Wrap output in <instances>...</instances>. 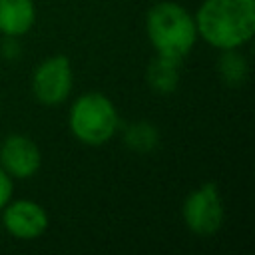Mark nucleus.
Instances as JSON below:
<instances>
[{
    "label": "nucleus",
    "mask_w": 255,
    "mask_h": 255,
    "mask_svg": "<svg viewBox=\"0 0 255 255\" xmlns=\"http://www.w3.org/2000/svg\"><path fill=\"white\" fill-rule=\"evenodd\" d=\"M179 62L155 56L147 68V82L157 94H171L179 82Z\"/></svg>",
    "instance_id": "obj_9"
},
{
    "label": "nucleus",
    "mask_w": 255,
    "mask_h": 255,
    "mask_svg": "<svg viewBox=\"0 0 255 255\" xmlns=\"http://www.w3.org/2000/svg\"><path fill=\"white\" fill-rule=\"evenodd\" d=\"M120 118L112 100L100 92H88L80 96L70 110L72 133L88 145L106 143L118 129Z\"/></svg>",
    "instance_id": "obj_3"
},
{
    "label": "nucleus",
    "mask_w": 255,
    "mask_h": 255,
    "mask_svg": "<svg viewBox=\"0 0 255 255\" xmlns=\"http://www.w3.org/2000/svg\"><path fill=\"white\" fill-rule=\"evenodd\" d=\"M42 163V155L38 145L20 133H12L4 139L0 147V165L2 169L16 179L32 177Z\"/></svg>",
    "instance_id": "obj_7"
},
{
    "label": "nucleus",
    "mask_w": 255,
    "mask_h": 255,
    "mask_svg": "<svg viewBox=\"0 0 255 255\" xmlns=\"http://www.w3.org/2000/svg\"><path fill=\"white\" fill-rule=\"evenodd\" d=\"M124 141L133 151H151L159 143V131L149 122H133L124 133Z\"/></svg>",
    "instance_id": "obj_10"
},
{
    "label": "nucleus",
    "mask_w": 255,
    "mask_h": 255,
    "mask_svg": "<svg viewBox=\"0 0 255 255\" xmlns=\"http://www.w3.org/2000/svg\"><path fill=\"white\" fill-rule=\"evenodd\" d=\"M183 221L197 235H213L223 225V201L215 183H201L183 201Z\"/></svg>",
    "instance_id": "obj_4"
},
{
    "label": "nucleus",
    "mask_w": 255,
    "mask_h": 255,
    "mask_svg": "<svg viewBox=\"0 0 255 255\" xmlns=\"http://www.w3.org/2000/svg\"><path fill=\"white\" fill-rule=\"evenodd\" d=\"M2 223L6 231L18 239H36L48 229V213L40 203L30 199L8 201L4 205Z\"/></svg>",
    "instance_id": "obj_6"
},
{
    "label": "nucleus",
    "mask_w": 255,
    "mask_h": 255,
    "mask_svg": "<svg viewBox=\"0 0 255 255\" xmlns=\"http://www.w3.org/2000/svg\"><path fill=\"white\" fill-rule=\"evenodd\" d=\"M247 60L233 50H223L219 58V76L227 86H241L247 80Z\"/></svg>",
    "instance_id": "obj_11"
},
{
    "label": "nucleus",
    "mask_w": 255,
    "mask_h": 255,
    "mask_svg": "<svg viewBox=\"0 0 255 255\" xmlns=\"http://www.w3.org/2000/svg\"><path fill=\"white\" fill-rule=\"evenodd\" d=\"M145 30L157 56L179 64L197 40L193 16L183 6L169 0L157 2L149 8L145 16Z\"/></svg>",
    "instance_id": "obj_2"
},
{
    "label": "nucleus",
    "mask_w": 255,
    "mask_h": 255,
    "mask_svg": "<svg viewBox=\"0 0 255 255\" xmlns=\"http://www.w3.org/2000/svg\"><path fill=\"white\" fill-rule=\"evenodd\" d=\"M197 36L219 50H233L255 34V0H203L193 16Z\"/></svg>",
    "instance_id": "obj_1"
},
{
    "label": "nucleus",
    "mask_w": 255,
    "mask_h": 255,
    "mask_svg": "<svg viewBox=\"0 0 255 255\" xmlns=\"http://www.w3.org/2000/svg\"><path fill=\"white\" fill-rule=\"evenodd\" d=\"M72 90V66L66 56L44 60L32 76V92L44 106L62 104Z\"/></svg>",
    "instance_id": "obj_5"
},
{
    "label": "nucleus",
    "mask_w": 255,
    "mask_h": 255,
    "mask_svg": "<svg viewBox=\"0 0 255 255\" xmlns=\"http://www.w3.org/2000/svg\"><path fill=\"white\" fill-rule=\"evenodd\" d=\"M12 189H14V185H12V177L2 169V165H0V209L10 201V197H12Z\"/></svg>",
    "instance_id": "obj_12"
},
{
    "label": "nucleus",
    "mask_w": 255,
    "mask_h": 255,
    "mask_svg": "<svg viewBox=\"0 0 255 255\" xmlns=\"http://www.w3.org/2000/svg\"><path fill=\"white\" fill-rule=\"evenodd\" d=\"M36 22V8L32 0H0V32L18 38L26 34Z\"/></svg>",
    "instance_id": "obj_8"
}]
</instances>
